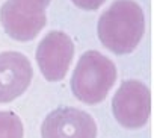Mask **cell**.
<instances>
[{"label": "cell", "mask_w": 154, "mask_h": 138, "mask_svg": "<svg viewBox=\"0 0 154 138\" xmlns=\"http://www.w3.org/2000/svg\"><path fill=\"white\" fill-rule=\"evenodd\" d=\"M14 2L27 6V8H33V9H47L51 0H14Z\"/></svg>", "instance_id": "cell-10"}, {"label": "cell", "mask_w": 154, "mask_h": 138, "mask_svg": "<svg viewBox=\"0 0 154 138\" xmlns=\"http://www.w3.org/2000/svg\"><path fill=\"white\" fill-rule=\"evenodd\" d=\"M116 79L118 70L110 58L98 50H86L72 70L71 91L82 103L97 105L107 97Z\"/></svg>", "instance_id": "cell-2"}, {"label": "cell", "mask_w": 154, "mask_h": 138, "mask_svg": "<svg viewBox=\"0 0 154 138\" xmlns=\"http://www.w3.org/2000/svg\"><path fill=\"white\" fill-rule=\"evenodd\" d=\"M71 2L80 9L85 11H95L106 3V0H71Z\"/></svg>", "instance_id": "cell-9"}, {"label": "cell", "mask_w": 154, "mask_h": 138, "mask_svg": "<svg viewBox=\"0 0 154 138\" xmlns=\"http://www.w3.org/2000/svg\"><path fill=\"white\" fill-rule=\"evenodd\" d=\"M97 133L95 118L74 106L53 109L41 124V138H97Z\"/></svg>", "instance_id": "cell-5"}, {"label": "cell", "mask_w": 154, "mask_h": 138, "mask_svg": "<svg viewBox=\"0 0 154 138\" xmlns=\"http://www.w3.org/2000/svg\"><path fill=\"white\" fill-rule=\"evenodd\" d=\"M0 23L12 40L27 43L35 40L45 27L47 14L44 9H33L6 0L0 8Z\"/></svg>", "instance_id": "cell-6"}, {"label": "cell", "mask_w": 154, "mask_h": 138, "mask_svg": "<svg viewBox=\"0 0 154 138\" xmlns=\"http://www.w3.org/2000/svg\"><path fill=\"white\" fill-rule=\"evenodd\" d=\"M33 79L29 58L20 52L0 53V103H9L26 93Z\"/></svg>", "instance_id": "cell-7"}, {"label": "cell", "mask_w": 154, "mask_h": 138, "mask_svg": "<svg viewBox=\"0 0 154 138\" xmlns=\"http://www.w3.org/2000/svg\"><path fill=\"white\" fill-rule=\"evenodd\" d=\"M0 138H24L21 118L12 111H0Z\"/></svg>", "instance_id": "cell-8"}, {"label": "cell", "mask_w": 154, "mask_h": 138, "mask_svg": "<svg viewBox=\"0 0 154 138\" xmlns=\"http://www.w3.org/2000/svg\"><path fill=\"white\" fill-rule=\"evenodd\" d=\"M74 50L71 37L63 30H50L42 37L36 47L35 59L45 81L59 82L68 75Z\"/></svg>", "instance_id": "cell-4"}, {"label": "cell", "mask_w": 154, "mask_h": 138, "mask_svg": "<svg viewBox=\"0 0 154 138\" xmlns=\"http://www.w3.org/2000/svg\"><path fill=\"white\" fill-rule=\"evenodd\" d=\"M97 35L115 55L131 53L145 35V12L134 0H115L100 15Z\"/></svg>", "instance_id": "cell-1"}, {"label": "cell", "mask_w": 154, "mask_h": 138, "mask_svg": "<svg viewBox=\"0 0 154 138\" xmlns=\"http://www.w3.org/2000/svg\"><path fill=\"white\" fill-rule=\"evenodd\" d=\"M112 112L119 126L125 129L143 127L151 115V91L137 79L124 81L112 97Z\"/></svg>", "instance_id": "cell-3"}]
</instances>
